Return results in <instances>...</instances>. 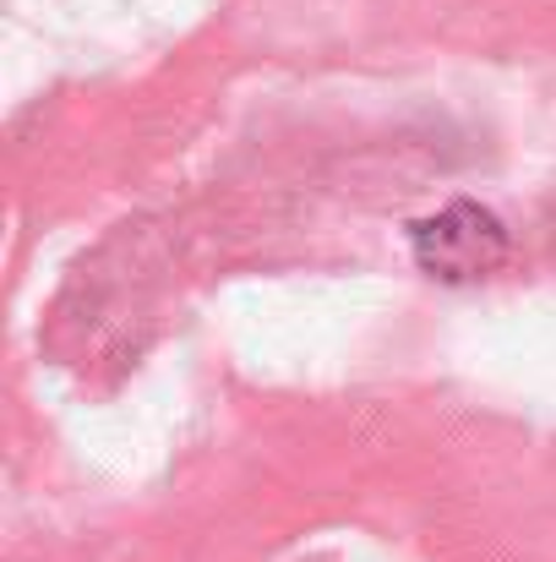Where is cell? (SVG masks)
I'll list each match as a JSON object with an SVG mask.
<instances>
[{
	"instance_id": "obj_1",
	"label": "cell",
	"mask_w": 556,
	"mask_h": 562,
	"mask_svg": "<svg viewBox=\"0 0 556 562\" xmlns=\"http://www.w3.org/2000/svg\"><path fill=\"white\" fill-rule=\"evenodd\" d=\"M409 246L431 279L469 284V279H486L508 257V229L480 202H447L442 213H431L409 229Z\"/></svg>"
}]
</instances>
